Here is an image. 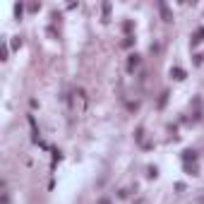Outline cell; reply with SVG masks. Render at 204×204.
<instances>
[{"instance_id":"2","label":"cell","mask_w":204,"mask_h":204,"mask_svg":"<svg viewBox=\"0 0 204 204\" xmlns=\"http://www.w3.org/2000/svg\"><path fill=\"white\" fill-rule=\"evenodd\" d=\"M137 65H139V55L135 53V55H130V60H127V70H135Z\"/></svg>"},{"instance_id":"4","label":"cell","mask_w":204,"mask_h":204,"mask_svg":"<svg viewBox=\"0 0 204 204\" xmlns=\"http://www.w3.org/2000/svg\"><path fill=\"white\" fill-rule=\"evenodd\" d=\"M166 99H168V94L163 91V94H161V99H158V108H163V106H166Z\"/></svg>"},{"instance_id":"3","label":"cell","mask_w":204,"mask_h":204,"mask_svg":"<svg viewBox=\"0 0 204 204\" xmlns=\"http://www.w3.org/2000/svg\"><path fill=\"white\" fill-rule=\"evenodd\" d=\"M171 77H175V79H185V70H180V67H173V70H171Z\"/></svg>"},{"instance_id":"1","label":"cell","mask_w":204,"mask_h":204,"mask_svg":"<svg viewBox=\"0 0 204 204\" xmlns=\"http://www.w3.org/2000/svg\"><path fill=\"white\" fill-rule=\"evenodd\" d=\"M158 10H161V15H163V19H166V22H171V19H173V15H171V12H168V7H166V2H158Z\"/></svg>"}]
</instances>
